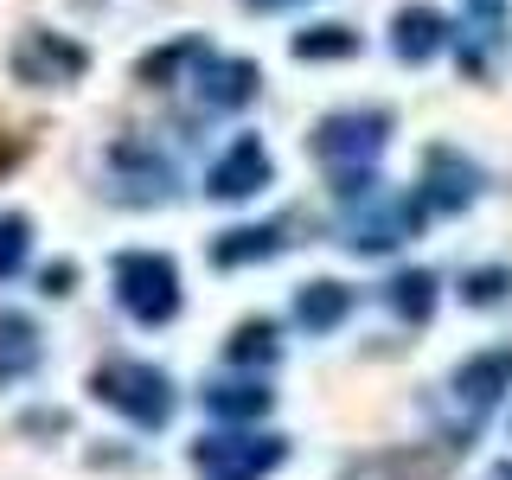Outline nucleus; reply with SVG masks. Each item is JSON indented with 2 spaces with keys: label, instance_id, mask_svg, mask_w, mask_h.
Here are the masks:
<instances>
[{
  "label": "nucleus",
  "instance_id": "1",
  "mask_svg": "<svg viewBox=\"0 0 512 480\" xmlns=\"http://www.w3.org/2000/svg\"><path fill=\"white\" fill-rule=\"evenodd\" d=\"M96 404H109L116 416H128V423L141 429H167L173 423V378L160 372V365H141V359H103L90 378Z\"/></svg>",
  "mask_w": 512,
  "mask_h": 480
},
{
  "label": "nucleus",
  "instance_id": "2",
  "mask_svg": "<svg viewBox=\"0 0 512 480\" xmlns=\"http://www.w3.org/2000/svg\"><path fill=\"white\" fill-rule=\"evenodd\" d=\"M109 276H116V301L141 327H167V320L180 314V269H173V256L122 250L116 263H109Z\"/></svg>",
  "mask_w": 512,
  "mask_h": 480
},
{
  "label": "nucleus",
  "instance_id": "3",
  "mask_svg": "<svg viewBox=\"0 0 512 480\" xmlns=\"http://www.w3.org/2000/svg\"><path fill=\"white\" fill-rule=\"evenodd\" d=\"M288 461V436H199L192 468L199 480H269Z\"/></svg>",
  "mask_w": 512,
  "mask_h": 480
},
{
  "label": "nucleus",
  "instance_id": "4",
  "mask_svg": "<svg viewBox=\"0 0 512 480\" xmlns=\"http://www.w3.org/2000/svg\"><path fill=\"white\" fill-rule=\"evenodd\" d=\"M7 64H13V77H20V84L58 90V84H77V77L90 71V52L77 39H64V32H52V26H26L20 39H13Z\"/></svg>",
  "mask_w": 512,
  "mask_h": 480
},
{
  "label": "nucleus",
  "instance_id": "5",
  "mask_svg": "<svg viewBox=\"0 0 512 480\" xmlns=\"http://www.w3.org/2000/svg\"><path fill=\"white\" fill-rule=\"evenodd\" d=\"M384 135H391V116H384V109H340V116H320L308 148H314V160H327V167L340 173V167H372Z\"/></svg>",
  "mask_w": 512,
  "mask_h": 480
},
{
  "label": "nucleus",
  "instance_id": "6",
  "mask_svg": "<svg viewBox=\"0 0 512 480\" xmlns=\"http://www.w3.org/2000/svg\"><path fill=\"white\" fill-rule=\"evenodd\" d=\"M423 218H429L423 199H404V192H372V212H359V218L346 224V244L359 250V256H384V250L410 244V237L423 231Z\"/></svg>",
  "mask_w": 512,
  "mask_h": 480
},
{
  "label": "nucleus",
  "instance_id": "7",
  "mask_svg": "<svg viewBox=\"0 0 512 480\" xmlns=\"http://www.w3.org/2000/svg\"><path fill=\"white\" fill-rule=\"evenodd\" d=\"M480 186H487V173H480L461 148L436 141V148L423 154V192H416V199H423L429 212H468L480 199Z\"/></svg>",
  "mask_w": 512,
  "mask_h": 480
},
{
  "label": "nucleus",
  "instance_id": "8",
  "mask_svg": "<svg viewBox=\"0 0 512 480\" xmlns=\"http://www.w3.org/2000/svg\"><path fill=\"white\" fill-rule=\"evenodd\" d=\"M269 148L256 135H237L231 148H224L218 160H212V173H205V192L212 199H250V192H263L269 186Z\"/></svg>",
  "mask_w": 512,
  "mask_h": 480
},
{
  "label": "nucleus",
  "instance_id": "9",
  "mask_svg": "<svg viewBox=\"0 0 512 480\" xmlns=\"http://www.w3.org/2000/svg\"><path fill=\"white\" fill-rule=\"evenodd\" d=\"M448 391H455L474 416H487V410L512 391V346H493V352H474V359H461L455 378H448Z\"/></svg>",
  "mask_w": 512,
  "mask_h": 480
},
{
  "label": "nucleus",
  "instance_id": "10",
  "mask_svg": "<svg viewBox=\"0 0 512 480\" xmlns=\"http://www.w3.org/2000/svg\"><path fill=\"white\" fill-rule=\"evenodd\" d=\"M256 90H263V71L250 58H205V77H199L205 109H244L256 103Z\"/></svg>",
  "mask_w": 512,
  "mask_h": 480
},
{
  "label": "nucleus",
  "instance_id": "11",
  "mask_svg": "<svg viewBox=\"0 0 512 480\" xmlns=\"http://www.w3.org/2000/svg\"><path fill=\"white\" fill-rule=\"evenodd\" d=\"M288 250V237H282V224H237V231H224L212 237V269H244V263H269V256H282Z\"/></svg>",
  "mask_w": 512,
  "mask_h": 480
},
{
  "label": "nucleus",
  "instance_id": "12",
  "mask_svg": "<svg viewBox=\"0 0 512 480\" xmlns=\"http://www.w3.org/2000/svg\"><path fill=\"white\" fill-rule=\"evenodd\" d=\"M442 45H448V20H442L436 7H404L391 20V52L404 58V64H429Z\"/></svg>",
  "mask_w": 512,
  "mask_h": 480
},
{
  "label": "nucleus",
  "instance_id": "13",
  "mask_svg": "<svg viewBox=\"0 0 512 480\" xmlns=\"http://www.w3.org/2000/svg\"><path fill=\"white\" fill-rule=\"evenodd\" d=\"M269 404H276V391L256 378H231V384H212L205 391V410L218 416V423H250V416H269Z\"/></svg>",
  "mask_w": 512,
  "mask_h": 480
},
{
  "label": "nucleus",
  "instance_id": "14",
  "mask_svg": "<svg viewBox=\"0 0 512 480\" xmlns=\"http://www.w3.org/2000/svg\"><path fill=\"white\" fill-rule=\"evenodd\" d=\"M346 314H352V288H346V282H308V288L295 295V320H301L308 333H333Z\"/></svg>",
  "mask_w": 512,
  "mask_h": 480
},
{
  "label": "nucleus",
  "instance_id": "15",
  "mask_svg": "<svg viewBox=\"0 0 512 480\" xmlns=\"http://www.w3.org/2000/svg\"><path fill=\"white\" fill-rule=\"evenodd\" d=\"M205 58H212V52H205V39H192V32H186V39H173V45H160V52L141 58L135 77L148 90H167V84H180V77H186V64H205Z\"/></svg>",
  "mask_w": 512,
  "mask_h": 480
},
{
  "label": "nucleus",
  "instance_id": "16",
  "mask_svg": "<svg viewBox=\"0 0 512 480\" xmlns=\"http://www.w3.org/2000/svg\"><path fill=\"white\" fill-rule=\"evenodd\" d=\"M384 301H391L397 320L423 327V320L436 314V276H429V269H397V276L384 282Z\"/></svg>",
  "mask_w": 512,
  "mask_h": 480
},
{
  "label": "nucleus",
  "instance_id": "17",
  "mask_svg": "<svg viewBox=\"0 0 512 480\" xmlns=\"http://www.w3.org/2000/svg\"><path fill=\"white\" fill-rule=\"evenodd\" d=\"M39 365V327L26 314H0V384L26 378Z\"/></svg>",
  "mask_w": 512,
  "mask_h": 480
},
{
  "label": "nucleus",
  "instance_id": "18",
  "mask_svg": "<svg viewBox=\"0 0 512 480\" xmlns=\"http://www.w3.org/2000/svg\"><path fill=\"white\" fill-rule=\"evenodd\" d=\"M224 359H231V365H276V359H282L276 320H244V327L224 340Z\"/></svg>",
  "mask_w": 512,
  "mask_h": 480
},
{
  "label": "nucleus",
  "instance_id": "19",
  "mask_svg": "<svg viewBox=\"0 0 512 480\" xmlns=\"http://www.w3.org/2000/svg\"><path fill=\"white\" fill-rule=\"evenodd\" d=\"M352 52H359V32L340 26V20L295 32V58H301V64H314V58H352Z\"/></svg>",
  "mask_w": 512,
  "mask_h": 480
},
{
  "label": "nucleus",
  "instance_id": "20",
  "mask_svg": "<svg viewBox=\"0 0 512 480\" xmlns=\"http://www.w3.org/2000/svg\"><path fill=\"white\" fill-rule=\"evenodd\" d=\"M32 256V218L26 212H0V282H13Z\"/></svg>",
  "mask_w": 512,
  "mask_h": 480
},
{
  "label": "nucleus",
  "instance_id": "21",
  "mask_svg": "<svg viewBox=\"0 0 512 480\" xmlns=\"http://www.w3.org/2000/svg\"><path fill=\"white\" fill-rule=\"evenodd\" d=\"M506 295H512V269H468L461 276V301L468 308H500Z\"/></svg>",
  "mask_w": 512,
  "mask_h": 480
},
{
  "label": "nucleus",
  "instance_id": "22",
  "mask_svg": "<svg viewBox=\"0 0 512 480\" xmlns=\"http://www.w3.org/2000/svg\"><path fill=\"white\" fill-rule=\"evenodd\" d=\"M39 288H45L52 301H64V295L77 288V263H45V269H39Z\"/></svg>",
  "mask_w": 512,
  "mask_h": 480
},
{
  "label": "nucleus",
  "instance_id": "23",
  "mask_svg": "<svg viewBox=\"0 0 512 480\" xmlns=\"http://www.w3.org/2000/svg\"><path fill=\"white\" fill-rule=\"evenodd\" d=\"M20 160H26V141L0 128V173H13V167H20Z\"/></svg>",
  "mask_w": 512,
  "mask_h": 480
},
{
  "label": "nucleus",
  "instance_id": "24",
  "mask_svg": "<svg viewBox=\"0 0 512 480\" xmlns=\"http://www.w3.org/2000/svg\"><path fill=\"white\" fill-rule=\"evenodd\" d=\"M244 7H256V13H282V7H301V0H244Z\"/></svg>",
  "mask_w": 512,
  "mask_h": 480
},
{
  "label": "nucleus",
  "instance_id": "25",
  "mask_svg": "<svg viewBox=\"0 0 512 480\" xmlns=\"http://www.w3.org/2000/svg\"><path fill=\"white\" fill-rule=\"evenodd\" d=\"M493 480H512V461H500V468H493Z\"/></svg>",
  "mask_w": 512,
  "mask_h": 480
}]
</instances>
